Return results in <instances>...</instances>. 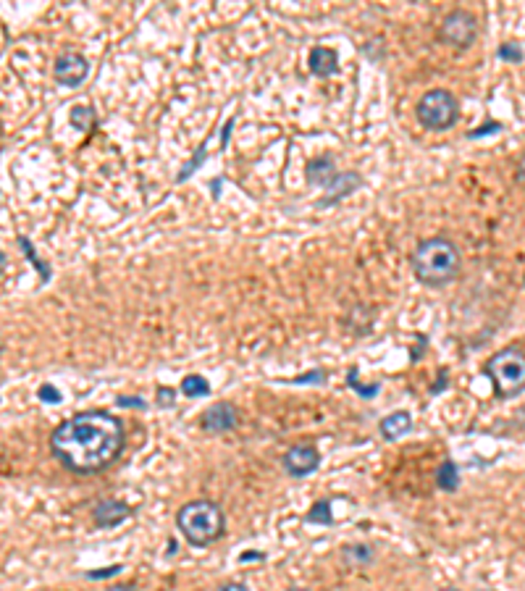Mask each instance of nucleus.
Returning <instances> with one entry per match:
<instances>
[{"label": "nucleus", "instance_id": "1", "mask_svg": "<svg viewBox=\"0 0 525 591\" xmlns=\"http://www.w3.org/2000/svg\"><path fill=\"white\" fill-rule=\"evenodd\" d=\"M126 444V431L108 410H84L58 426L50 436V450L69 471L93 476L111 468Z\"/></svg>", "mask_w": 525, "mask_h": 591}, {"label": "nucleus", "instance_id": "2", "mask_svg": "<svg viewBox=\"0 0 525 591\" xmlns=\"http://www.w3.org/2000/svg\"><path fill=\"white\" fill-rule=\"evenodd\" d=\"M415 279L425 286H447L460 279L462 255L449 237L423 240L410 255Z\"/></svg>", "mask_w": 525, "mask_h": 591}, {"label": "nucleus", "instance_id": "3", "mask_svg": "<svg viewBox=\"0 0 525 591\" xmlns=\"http://www.w3.org/2000/svg\"><path fill=\"white\" fill-rule=\"evenodd\" d=\"M176 526L192 546H208L218 542L226 528V517L218 502L213 499H194L187 502L176 515Z\"/></svg>", "mask_w": 525, "mask_h": 591}, {"label": "nucleus", "instance_id": "4", "mask_svg": "<svg viewBox=\"0 0 525 591\" xmlns=\"http://www.w3.org/2000/svg\"><path fill=\"white\" fill-rule=\"evenodd\" d=\"M486 376L499 399L517 397L525 389V352L520 347H505L486 363Z\"/></svg>", "mask_w": 525, "mask_h": 591}, {"label": "nucleus", "instance_id": "5", "mask_svg": "<svg viewBox=\"0 0 525 591\" xmlns=\"http://www.w3.org/2000/svg\"><path fill=\"white\" fill-rule=\"evenodd\" d=\"M415 116L425 129L447 131L460 119V103L449 90H428L415 103Z\"/></svg>", "mask_w": 525, "mask_h": 591}, {"label": "nucleus", "instance_id": "6", "mask_svg": "<svg viewBox=\"0 0 525 591\" xmlns=\"http://www.w3.org/2000/svg\"><path fill=\"white\" fill-rule=\"evenodd\" d=\"M439 40L449 47L468 50L478 40V19L465 8L452 11V13H447L442 19V24H439Z\"/></svg>", "mask_w": 525, "mask_h": 591}, {"label": "nucleus", "instance_id": "7", "mask_svg": "<svg viewBox=\"0 0 525 591\" xmlns=\"http://www.w3.org/2000/svg\"><path fill=\"white\" fill-rule=\"evenodd\" d=\"M53 76L61 87H79V84L90 76V61L82 56V53H61L56 58V66H53Z\"/></svg>", "mask_w": 525, "mask_h": 591}, {"label": "nucleus", "instance_id": "8", "mask_svg": "<svg viewBox=\"0 0 525 591\" xmlns=\"http://www.w3.org/2000/svg\"><path fill=\"white\" fill-rule=\"evenodd\" d=\"M318 465H321V455H318V450H315L313 444H295L284 455V471L292 479L310 476V473L318 471Z\"/></svg>", "mask_w": 525, "mask_h": 591}, {"label": "nucleus", "instance_id": "9", "mask_svg": "<svg viewBox=\"0 0 525 591\" xmlns=\"http://www.w3.org/2000/svg\"><path fill=\"white\" fill-rule=\"evenodd\" d=\"M240 423V410L231 405V402H218V405L208 407L203 416H200V426L208 434H226L234 431Z\"/></svg>", "mask_w": 525, "mask_h": 591}, {"label": "nucleus", "instance_id": "10", "mask_svg": "<svg viewBox=\"0 0 525 591\" xmlns=\"http://www.w3.org/2000/svg\"><path fill=\"white\" fill-rule=\"evenodd\" d=\"M129 515H131V508L126 502H121V499H102V502L95 505V513H93L95 526L98 528L119 526V523H124Z\"/></svg>", "mask_w": 525, "mask_h": 591}, {"label": "nucleus", "instance_id": "11", "mask_svg": "<svg viewBox=\"0 0 525 591\" xmlns=\"http://www.w3.org/2000/svg\"><path fill=\"white\" fill-rule=\"evenodd\" d=\"M307 66L315 76H334L339 71V56L334 47H313L307 56Z\"/></svg>", "mask_w": 525, "mask_h": 591}, {"label": "nucleus", "instance_id": "12", "mask_svg": "<svg viewBox=\"0 0 525 591\" xmlns=\"http://www.w3.org/2000/svg\"><path fill=\"white\" fill-rule=\"evenodd\" d=\"M307 182L310 185H318V187H331L334 182H336V168H334V158L331 156H321V158H313L310 163H307Z\"/></svg>", "mask_w": 525, "mask_h": 591}, {"label": "nucleus", "instance_id": "13", "mask_svg": "<svg viewBox=\"0 0 525 591\" xmlns=\"http://www.w3.org/2000/svg\"><path fill=\"white\" fill-rule=\"evenodd\" d=\"M410 428H413V418H410V413H405V410H396V413H391V416H387L381 423H378V431H381V436L384 439H389V442H396V439H402L405 434H410Z\"/></svg>", "mask_w": 525, "mask_h": 591}, {"label": "nucleus", "instance_id": "14", "mask_svg": "<svg viewBox=\"0 0 525 591\" xmlns=\"http://www.w3.org/2000/svg\"><path fill=\"white\" fill-rule=\"evenodd\" d=\"M362 185V179H360V174H355V171H347V174H339L336 176V182L331 185V197H326V200H321V205H334L336 200H341V197H347L350 192H355L358 187Z\"/></svg>", "mask_w": 525, "mask_h": 591}, {"label": "nucleus", "instance_id": "15", "mask_svg": "<svg viewBox=\"0 0 525 591\" xmlns=\"http://www.w3.org/2000/svg\"><path fill=\"white\" fill-rule=\"evenodd\" d=\"M436 484L442 486L444 491H454L457 486H460V468H457V462H442V468L436 471Z\"/></svg>", "mask_w": 525, "mask_h": 591}, {"label": "nucleus", "instance_id": "16", "mask_svg": "<svg viewBox=\"0 0 525 591\" xmlns=\"http://www.w3.org/2000/svg\"><path fill=\"white\" fill-rule=\"evenodd\" d=\"M71 124H74L79 131H93L95 127H98V116H95L93 108H87V105H76L74 111H71Z\"/></svg>", "mask_w": 525, "mask_h": 591}, {"label": "nucleus", "instance_id": "17", "mask_svg": "<svg viewBox=\"0 0 525 591\" xmlns=\"http://www.w3.org/2000/svg\"><path fill=\"white\" fill-rule=\"evenodd\" d=\"M182 394L184 397H208L211 394V387H208V381L203 379V376H187L184 381H182Z\"/></svg>", "mask_w": 525, "mask_h": 591}, {"label": "nucleus", "instance_id": "18", "mask_svg": "<svg viewBox=\"0 0 525 591\" xmlns=\"http://www.w3.org/2000/svg\"><path fill=\"white\" fill-rule=\"evenodd\" d=\"M341 557H344L347 563L368 565L370 560H373V549L365 544H352V546H344V549H341Z\"/></svg>", "mask_w": 525, "mask_h": 591}, {"label": "nucleus", "instance_id": "19", "mask_svg": "<svg viewBox=\"0 0 525 591\" xmlns=\"http://www.w3.org/2000/svg\"><path fill=\"white\" fill-rule=\"evenodd\" d=\"M307 523H318V526H331L334 523V513H331V502H318L310 508V513L305 515Z\"/></svg>", "mask_w": 525, "mask_h": 591}, {"label": "nucleus", "instance_id": "20", "mask_svg": "<svg viewBox=\"0 0 525 591\" xmlns=\"http://www.w3.org/2000/svg\"><path fill=\"white\" fill-rule=\"evenodd\" d=\"M497 53L502 61H512V64H515V61H523V47L517 45V42H505V45H499Z\"/></svg>", "mask_w": 525, "mask_h": 591}, {"label": "nucleus", "instance_id": "21", "mask_svg": "<svg viewBox=\"0 0 525 591\" xmlns=\"http://www.w3.org/2000/svg\"><path fill=\"white\" fill-rule=\"evenodd\" d=\"M37 397L42 399V402H50V405H56V402H61V392H58L56 387H50V384H42L37 392Z\"/></svg>", "mask_w": 525, "mask_h": 591}, {"label": "nucleus", "instance_id": "22", "mask_svg": "<svg viewBox=\"0 0 525 591\" xmlns=\"http://www.w3.org/2000/svg\"><path fill=\"white\" fill-rule=\"evenodd\" d=\"M116 573H121V565H111V568H100V570H90V573H87V578H93V581H100V578H113Z\"/></svg>", "mask_w": 525, "mask_h": 591}, {"label": "nucleus", "instance_id": "23", "mask_svg": "<svg viewBox=\"0 0 525 591\" xmlns=\"http://www.w3.org/2000/svg\"><path fill=\"white\" fill-rule=\"evenodd\" d=\"M499 129H502V124H499V121H491V124H483L478 131H470L468 137L470 139H480V137H486V134H497Z\"/></svg>", "mask_w": 525, "mask_h": 591}, {"label": "nucleus", "instance_id": "24", "mask_svg": "<svg viewBox=\"0 0 525 591\" xmlns=\"http://www.w3.org/2000/svg\"><path fill=\"white\" fill-rule=\"evenodd\" d=\"M174 397H176L174 389H168V387H160V389H158V402H160L163 407H171V405H174Z\"/></svg>", "mask_w": 525, "mask_h": 591}, {"label": "nucleus", "instance_id": "25", "mask_svg": "<svg viewBox=\"0 0 525 591\" xmlns=\"http://www.w3.org/2000/svg\"><path fill=\"white\" fill-rule=\"evenodd\" d=\"M321 381H326V373H323V370H313V373H307V376L295 379V384H321Z\"/></svg>", "mask_w": 525, "mask_h": 591}, {"label": "nucleus", "instance_id": "26", "mask_svg": "<svg viewBox=\"0 0 525 591\" xmlns=\"http://www.w3.org/2000/svg\"><path fill=\"white\" fill-rule=\"evenodd\" d=\"M350 387H352V389H358L362 397H376V394H378V387H360L358 381H355V376H352V373H350Z\"/></svg>", "mask_w": 525, "mask_h": 591}, {"label": "nucleus", "instance_id": "27", "mask_svg": "<svg viewBox=\"0 0 525 591\" xmlns=\"http://www.w3.org/2000/svg\"><path fill=\"white\" fill-rule=\"evenodd\" d=\"M515 182L520 187H525V153L520 156V160H517V166H515Z\"/></svg>", "mask_w": 525, "mask_h": 591}, {"label": "nucleus", "instance_id": "28", "mask_svg": "<svg viewBox=\"0 0 525 591\" xmlns=\"http://www.w3.org/2000/svg\"><path fill=\"white\" fill-rule=\"evenodd\" d=\"M119 405L124 407H145V402L139 397H119Z\"/></svg>", "mask_w": 525, "mask_h": 591}, {"label": "nucleus", "instance_id": "29", "mask_svg": "<svg viewBox=\"0 0 525 591\" xmlns=\"http://www.w3.org/2000/svg\"><path fill=\"white\" fill-rule=\"evenodd\" d=\"M216 591H249V589H247V586H242V583L229 581V583H223V586H218Z\"/></svg>", "mask_w": 525, "mask_h": 591}, {"label": "nucleus", "instance_id": "30", "mask_svg": "<svg viewBox=\"0 0 525 591\" xmlns=\"http://www.w3.org/2000/svg\"><path fill=\"white\" fill-rule=\"evenodd\" d=\"M252 560H263V552H244V554H240V563H252Z\"/></svg>", "mask_w": 525, "mask_h": 591}, {"label": "nucleus", "instance_id": "31", "mask_svg": "<svg viewBox=\"0 0 525 591\" xmlns=\"http://www.w3.org/2000/svg\"><path fill=\"white\" fill-rule=\"evenodd\" d=\"M444 379H447V370H442V373H439V384H436V387L431 389L433 394H436V392H442V389L447 387V381H444Z\"/></svg>", "mask_w": 525, "mask_h": 591}, {"label": "nucleus", "instance_id": "32", "mask_svg": "<svg viewBox=\"0 0 525 591\" xmlns=\"http://www.w3.org/2000/svg\"><path fill=\"white\" fill-rule=\"evenodd\" d=\"M105 591H137V589L129 586V583H119V586H111V589H105Z\"/></svg>", "mask_w": 525, "mask_h": 591}, {"label": "nucleus", "instance_id": "33", "mask_svg": "<svg viewBox=\"0 0 525 591\" xmlns=\"http://www.w3.org/2000/svg\"><path fill=\"white\" fill-rule=\"evenodd\" d=\"M289 591H305V589H289Z\"/></svg>", "mask_w": 525, "mask_h": 591}, {"label": "nucleus", "instance_id": "34", "mask_svg": "<svg viewBox=\"0 0 525 591\" xmlns=\"http://www.w3.org/2000/svg\"><path fill=\"white\" fill-rule=\"evenodd\" d=\"M447 591H457V589H447Z\"/></svg>", "mask_w": 525, "mask_h": 591}]
</instances>
